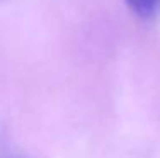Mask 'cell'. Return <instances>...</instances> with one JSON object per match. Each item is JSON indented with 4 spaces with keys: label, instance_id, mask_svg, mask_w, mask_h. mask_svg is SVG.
Returning <instances> with one entry per match:
<instances>
[{
    "label": "cell",
    "instance_id": "1",
    "mask_svg": "<svg viewBox=\"0 0 160 158\" xmlns=\"http://www.w3.org/2000/svg\"><path fill=\"white\" fill-rule=\"evenodd\" d=\"M129 9L140 17H152L160 9V0H126Z\"/></svg>",
    "mask_w": 160,
    "mask_h": 158
}]
</instances>
